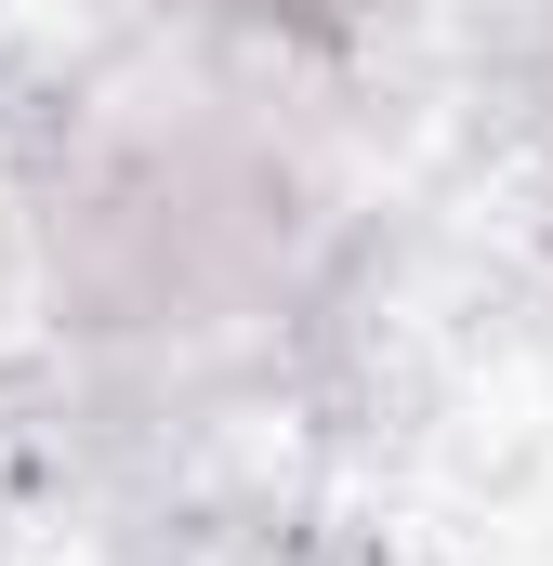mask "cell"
Instances as JSON below:
<instances>
[{
  "label": "cell",
  "instance_id": "1",
  "mask_svg": "<svg viewBox=\"0 0 553 566\" xmlns=\"http://www.w3.org/2000/svg\"><path fill=\"white\" fill-rule=\"evenodd\" d=\"M238 13H343V0H238Z\"/></svg>",
  "mask_w": 553,
  "mask_h": 566
}]
</instances>
